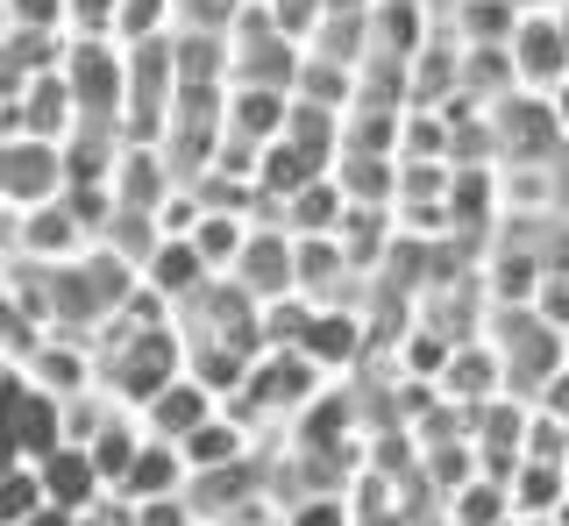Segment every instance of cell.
<instances>
[{
    "instance_id": "6da1fadb",
    "label": "cell",
    "mask_w": 569,
    "mask_h": 526,
    "mask_svg": "<svg viewBox=\"0 0 569 526\" xmlns=\"http://www.w3.org/2000/svg\"><path fill=\"white\" fill-rule=\"evenodd\" d=\"M192 469H186V455H178L171 442H142L129 455V469H121V505H150V498H178V484H186Z\"/></svg>"
},
{
    "instance_id": "7a4b0ae2",
    "label": "cell",
    "mask_w": 569,
    "mask_h": 526,
    "mask_svg": "<svg viewBox=\"0 0 569 526\" xmlns=\"http://www.w3.org/2000/svg\"><path fill=\"white\" fill-rule=\"evenodd\" d=\"M0 192L8 200H50L58 192V150L50 143H22L0 156Z\"/></svg>"
},
{
    "instance_id": "3957f363",
    "label": "cell",
    "mask_w": 569,
    "mask_h": 526,
    "mask_svg": "<svg viewBox=\"0 0 569 526\" xmlns=\"http://www.w3.org/2000/svg\"><path fill=\"white\" fill-rule=\"evenodd\" d=\"M178 455H186L192 477H207V469H228V463L242 455V434L228 427V419H200V427H192L186 442H178Z\"/></svg>"
},
{
    "instance_id": "277c9868",
    "label": "cell",
    "mask_w": 569,
    "mask_h": 526,
    "mask_svg": "<svg viewBox=\"0 0 569 526\" xmlns=\"http://www.w3.org/2000/svg\"><path fill=\"white\" fill-rule=\"evenodd\" d=\"M200 419H213V398H200L192 384H171L164 398H150V427L164 434V442H186Z\"/></svg>"
},
{
    "instance_id": "5b68a950",
    "label": "cell",
    "mask_w": 569,
    "mask_h": 526,
    "mask_svg": "<svg viewBox=\"0 0 569 526\" xmlns=\"http://www.w3.org/2000/svg\"><path fill=\"white\" fill-rule=\"evenodd\" d=\"M284 526H349V505L342 498H307Z\"/></svg>"
}]
</instances>
